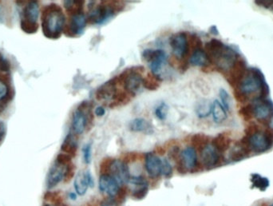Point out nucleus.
Wrapping results in <instances>:
<instances>
[{
    "mask_svg": "<svg viewBox=\"0 0 273 206\" xmlns=\"http://www.w3.org/2000/svg\"><path fill=\"white\" fill-rule=\"evenodd\" d=\"M7 135V128L5 124L2 121H0V145L3 143Z\"/></svg>",
    "mask_w": 273,
    "mask_h": 206,
    "instance_id": "nucleus-46",
    "label": "nucleus"
},
{
    "mask_svg": "<svg viewBox=\"0 0 273 206\" xmlns=\"http://www.w3.org/2000/svg\"><path fill=\"white\" fill-rule=\"evenodd\" d=\"M117 78H114L112 80H110L107 83L102 85L99 87L96 91V98L97 100H114L116 94H117Z\"/></svg>",
    "mask_w": 273,
    "mask_h": 206,
    "instance_id": "nucleus-17",
    "label": "nucleus"
},
{
    "mask_svg": "<svg viewBox=\"0 0 273 206\" xmlns=\"http://www.w3.org/2000/svg\"><path fill=\"white\" fill-rule=\"evenodd\" d=\"M251 182L253 186L257 188L260 191H265L269 186V180L267 177H264L258 173H253L251 176Z\"/></svg>",
    "mask_w": 273,
    "mask_h": 206,
    "instance_id": "nucleus-31",
    "label": "nucleus"
},
{
    "mask_svg": "<svg viewBox=\"0 0 273 206\" xmlns=\"http://www.w3.org/2000/svg\"><path fill=\"white\" fill-rule=\"evenodd\" d=\"M212 145L216 150H218L221 153L229 149V145H230V139L226 135L221 134V135H217L213 138Z\"/></svg>",
    "mask_w": 273,
    "mask_h": 206,
    "instance_id": "nucleus-29",
    "label": "nucleus"
},
{
    "mask_svg": "<svg viewBox=\"0 0 273 206\" xmlns=\"http://www.w3.org/2000/svg\"><path fill=\"white\" fill-rule=\"evenodd\" d=\"M66 166L60 164L55 161L52 166L49 167L46 175V186L47 189L52 190L56 187L64 179Z\"/></svg>",
    "mask_w": 273,
    "mask_h": 206,
    "instance_id": "nucleus-13",
    "label": "nucleus"
},
{
    "mask_svg": "<svg viewBox=\"0 0 273 206\" xmlns=\"http://www.w3.org/2000/svg\"><path fill=\"white\" fill-rule=\"evenodd\" d=\"M161 175L166 178H170L172 175V167L166 159H162V168H161Z\"/></svg>",
    "mask_w": 273,
    "mask_h": 206,
    "instance_id": "nucleus-40",
    "label": "nucleus"
},
{
    "mask_svg": "<svg viewBox=\"0 0 273 206\" xmlns=\"http://www.w3.org/2000/svg\"><path fill=\"white\" fill-rule=\"evenodd\" d=\"M75 172H76V166L71 162V163L66 166L64 179H63L65 183H69V182L72 180L73 176H75Z\"/></svg>",
    "mask_w": 273,
    "mask_h": 206,
    "instance_id": "nucleus-42",
    "label": "nucleus"
},
{
    "mask_svg": "<svg viewBox=\"0 0 273 206\" xmlns=\"http://www.w3.org/2000/svg\"><path fill=\"white\" fill-rule=\"evenodd\" d=\"M172 53L178 59H183L189 55V40L184 32L175 34L169 41Z\"/></svg>",
    "mask_w": 273,
    "mask_h": 206,
    "instance_id": "nucleus-12",
    "label": "nucleus"
},
{
    "mask_svg": "<svg viewBox=\"0 0 273 206\" xmlns=\"http://www.w3.org/2000/svg\"><path fill=\"white\" fill-rule=\"evenodd\" d=\"M87 19L84 13L70 16V20L66 24L63 34L68 37H79L84 33Z\"/></svg>",
    "mask_w": 273,
    "mask_h": 206,
    "instance_id": "nucleus-11",
    "label": "nucleus"
},
{
    "mask_svg": "<svg viewBox=\"0 0 273 206\" xmlns=\"http://www.w3.org/2000/svg\"><path fill=\"white\" fill-rule=\"evenodd\" d=\"M91 112V106L88 101H83L78 107L72 117L71 129L75 135L83 134L88 122L93 119Z\"/></svg>",
    "mask_w": 273,
    "mask_h": 206,
    "instance_id": "nucleus-8",
    "label": "nucleus"
},
{
    "mask_svg": "<svg viewBox=\"0 0 273 206\" xmlns=\"http://www.w3.org/2000/svg\"><path fill=\"white\" fill-rule=\"evenodd\" d=\"M111 175L119 184H126L130 182L131 175L129 170L128 165L121 160H114L110 168Z\"/></svg>",
    "mask_w": 273,
    "mask_h": 206,
    "instance_id": "nucleus-14",
    "label": "nucleus"
},
{
    "mask_svg": "<svg viewBox=\"0 0 273 206\" xmlns=\"http://www.w3.org/2000/svg\"><path fill=\"white\" fill-rule=\"evenodd\" d=\"M20 11V28L22 32L33 35L39 31L38 19L39 16V5L38 1H26L22 4Z\"/></svg>",
    "mask_w": 273,
    "mask_h": 206,
    "instance_id": "nucleus-5",
    "label": "nucleus"
},
{
    "mask_svg": "<svg viewBox=\"0 0 273 206\" xmlns=\"http://www.w3.org/2000/svg\"><path fill=\"white\" fill-rule=\"evenodd\" d=\"M44 198L46 201H49L55 206H60L63 204V198L57 192H46Z\"/></svg>",
    "mask_w": 273,
    "mask_h": 206,
    "instance_id": "nucleus-34",
    "label": "nucleus"
},
{
    "mask_svg": "<svg viewBox=\"0 0 273 206\" xmlns=\"http://www.w3.org/2000/svg\"><path fill=\"white\" fill-rule=\"evenodd\" d=\"M161 78L156 77L154 74H148L146 78L142 80V86L148 90H157L159 88L158 81H161Z\"/></svg>",
    "mask_w": 273,
    "mask_h": 206,
    "instance_id": "nucleus-32",
    "label": "nucleus"
},
{
    "mask_svg": "<svg viewBox=\"0 0 273 206\" xmlns=\"http://www.w3.org/2000/svg\"><path fill=\"white\" fill-rule=\"evenodd\" d=\"M246 71H247V68H246L245 62L239 58L238 60L230 69V74L228 79V81L232 85V87H238V85L241 82L242 79L244 78Z\"/></svg>",
    "mask_w": 273,
    "mask_h": 206,
    "instance_id": "nucleus-18",
    "label": "nucleus"
},
{
    "mask_svg": "<svg viewBox=\"0 0 273 206\" xmlns=\"http://www.w3.org/2000/svg\"><path fill=\"white\" fill-rule=\"evenodd\" d=\"M162 160L158 155L148 153L145 155V169L152 178H157L161 175Z\"/></svg>",
    "mask_w": 273,
    "mask_h": 206,
    "instance_id": "nucleus-19",
    "label": "nucleus"
},
{
    "mask_svg": "<svg viewBox=\"0 0 273 206\" xmlns=\"http://www.w3.org/2000/svg\"><path fill=\"white\" fill-rule=\"evenodd\" d=\"M75 189L78 195L83 196L86 194L90 187L88 181V171H81L78 173L75 179Z\"/></svg>",
    "mask_w": 273,
    "mask_h": 206,
    "instance_id": "nucleus-22",
    "label": "nucleus"
},
{
    "mask_svg": "<svg viewBox=\"0 0 273 206\" xmlns=\"http://www.w3.org/2000/svg\"><path fill=\"white\" fill-rule=\"evenodd\" d=\"M250 151L255 153H264L271 149L273 145V129L268 128L264 132H258L245 136L240 141Z\"/></svg>",
    "mask_w": 273,
    "mask_h": 206,
    "instance_id": "nucleus-6",
    "label": "nucleus"
},
{
    "mask_svg": "<svg viewBox=\"0 0 273 206\" xmlns=\"http://www.w3.org/2000/svg\"><path fill=\"white\" fill-rule=\"evenodd\" d=\"M156 152L159 155H164L165 153V149H163V148L161 147V146H158V147L156 148Z\"/></svg>",
    "mask_w": 273,
    "mask_h": 206,
    "instance_id": "nucleus-50",
    "label": "nucleus"
},
{
    "mask_svg": "<svg viewBox=\"0 0 273 206\" xmlns=\"http://www.w3.org/2000/svg\"><path fill=\"white\" fill-rule=\"evenodd\" d=\"M137 159V154L134 153H128V154L126 155L125 159L123 160V162H126V163H128V162H133L136 160Z\"/></svg>",
    "mask_w": 273,
    "mask_h": 206,
    "instance_id": "nucleus-47",
    "label": "nucleus"
},
{
    "mask_svg": "<svg viewBox=\"0 0 273 206\" xmlns=\"http://www.w3.org/2000/svg\"><path fill=\"white\" fill-rule=\"evenodd\" d=\"M212 114H213V120L216 123H221L227 118L226 109L217 100H215L214 102L213 103Z\"/></svg>",
    "mask_w": 273,
    "mask_h": 206,
    "instance_id": "nucleus-27",
    "label": "nucleus"
},
{
    "mask_svg": "<svg viewBox=\"0 0 273 206\" xmlns=\"http://www.w3.org/2000/svg\"><path fill=\"white\" fill-rule=\"evenodd\" d=\"M69 197H70V198L71 199V200H76V193H70V194H69Z\"/></svg>",
    "mask_w": 273,
    "mask_h": 206,
    "instance_id": "nucleus-52",
    "label": "nucleus"
},
{
    "mask_svg": "<svg viewBox=\"0 0 273 206\" xmlns=\"http://www.w3.org/2000/svg\"><path fill=\"white\" fill-rule=\"evenodd\" d=\"M94 112H95V114L97 117L104 116L105 114H106V111H105V109L103 107H97L95 109Z\"/></svg>",
    "mask_w": 273,
    "mask_h": 206,
    "instance_id": "nucleus-48",
    "label": "nucleus"
},
{
    "mask_svg": "<svg viewBox=\"0 0 273 206\" xmlns=\"http://www.w3.org/2000/svg\"><path fill=\"white\" fill-rule=\"evenodd\" d=\"M212 109H213V103H211L209 100H202L196 106V113L199 118H205L212 113Z\"/></svg>",
    "mask_w": 273,
    "mask_h": 206,
    "instance_id": "nucleus-30",
    "label": "nucleus"
},
{
    "mask_svg": "<svg viewBox=\"0 0 273 206\" xmlns=\"http://www.w3.org/2000/svg\"><path fill=\"white\" fill-rule=\"evenodd\" d=\"M169 112V107L165 103H161L155 110V115L160 120H165Z\"/></svg>",
    "mask_w": 273,
    "mask_h": 206,
    "instance_id": "nucleus-39",
    "label": "nucleus"
},
{
    "mask_svg": "<svg viewBox=\"0 0 273 206\" xmlns=\"http://www.w3.org/2000/svg\"><path fill=\"white\" fill-rule=\"evenodd\" d=\"M114 159L111 158H106L103 159L100 165V173L101 175L110 174V168L112 166Z\"/></svg>",
    "mask_w": 273,
    "mask_h": 206,
    "instance_id": "nucleus-38",
    "label": "nucleus"
},
{
    "mask_svg": "<svg viewBox=\"0 0 273 206\" xmlns=\"http://www.w3.org/2000/svg\"><path fill=\"white\" fill-rule=\"evenodd\" d=\"M211 32L212 33L214 34V35H217L218 34V32H217V30H216V27H212L210 29Z\"/></svg>",
    "mask_w": 273,
    "mask_h": 206,
    "instance_id": "nucleus-51",
    "label": "nucleus"
},
{
    "mask_svg": "<svg viewBox=\"0 0 273 206\" xmlns=\"http://www.w3.org/2000/svg\"><path fill=\"white\" fill-rule=\"evenodd\" d=\"M130 130L133 132L144 133L145 135H151L154 133V127L151 122L145 118H135L130 122Z\"/></svg>",
    "mask_w": 273,
    "mask_h": 206,
    "instance_id": "nucleus-21",
    "label": "nucleus"
},
{
    "mask_svg": "<svg viewBox=\"0 0 273 206\" xmlns=\"http://www.w3.org/2000/svg\"><path fill=\"white\" fill-rule=\"evenodd\" d=\"M144 70L143 66H133L124 70L118 78L124 84L125 90L133 96L137 94L142 85L143 78L141 74Z\"/></svg>",
    "mask_w": 273,
    "mask_h": 206,
    "instance_id": "nucleus-7",
    "label": "nucleus"
},
{
    "mask_svg": "<svg viewBox=\"0 0 273 206\" xmlns=\"http://www.w3.org/2000/svg\"><path fill=\"white\" fill-rule=\"evenodd\" d=\"M83 158L86 164H90L91 161V144L88 143L84 145L83 149Z\"/></svg>",
    "mask_w": 273,
    "mask_h": 206,
    "instance_id": "nucleus-45",
    "label": "nucleus"
},
{
    "mask_svg": "<svg viewBox=\"0 0 273 206\" xmlns=\"http://www.w3.org/2000/svg\"><path fill=\"white\" fill-rule=\"evenodd\" d=\"M208 142H209L208 137H206V135H201V134L195 135L194 136L192 137V139H191L193 147L195 149H198L200 151L206 147V145H209Z\"/></svg>",
    "mask_w": 273,
    "mask_h": 206,
    "instance_id": "nucleus-33",
    "label": "nucleus"
},
{
    "mask_svg": "<svg viewBox=\"0 0 273 206\" xmlns=\"http://www.w3.org/2000/svg\"><path fill=\"white\" fill-rule=\"evenodd\" d=\"M250 152L251 151L249 148L240 142L235 145L234 147L232 149L231 152L229 153V159L232 162H239L247 158L250 155Z\"/></svg>",
    "mask_w": 273,
    "mask_h": 206,
    "instance_id": "nucleus-24",
    "label": "nucleus"
},
{
    "mask_svg": "<svg viewBox=\"0 0 273 206\" xmlns=\"http://www.w3.org/2000/svg\"><path fill=\"white\" fill-rule=\"evenodd\" d=\"M182 160L188 171L194 172L197 168V156L196 149L193 147L185 148L182 152Z\"/></svg>",
    "mask_w": 273,
    "mask_h": 206,
    "instance_id": "nucleus-20",
    "label": "nucleus"
},
{
    "mask_svg": "<svg viewBox=\"0 0 273 206\" xmlns=\"http://www.w3.org/2000/svg\"><path fill=\"white\" fill-rule=\"evenodd\" d=\"M220 98L223 104L222 106L224 107V108L227 111H231L232 107H233V100L225 89H220Z\"/></svg>",
    "mask_w": 273,
    "mask_h": 206,
    "instance_id": "nucleus-35",
    "label": "nucleus"
},
{
    "mask_svg": "<svg viewBox=\"0 0 273 206\" xmlns=\"http://www.w3.org/2000/svg\"><path fill=\"white\" fill-rule=\"evenodd\" d=\"M270 206H273V204H271V205H270Z\"/></svg>",
    "mask_w": 273,
    "mask_h": 206,
    "instance_id": "nucleus-53",
    "label": "nucleus"
},
{
    "mask_svg": "<svg viewBox=\"0 0 273 206\" xmlns=\"http://www.w3.org/2000/svg\"><path fill=\"white\" fill-rule=\"evenodd\" d=\"M99 190L109 197H114L119 190V183L110 174L101 175L99 177Z\"/></svg>",
    "mask_w": 273,
    "mask_h": 206,
    "instance_id": "nucleus-16",
    "label": "nucleus"
},
{
    "mask_svg": "<svg viewBox=\"0 0 273 206\" xmlns=\"http://www.w3.org/2000/svg\"><path fill=\"white\" fill-rule=\"evenodd\" d=\"M202 163L206 169L216 167L220 162V153L216 150L213 145H207L201 151Z\"/></svg>",
    "mask_w": 273,
    "mask_h": 206,
    "instance_id": "nucleus-15",
    "label": "nucleus"
},
{
    "mask_svg": "<svg viewBox=\"0 0 273 206\" xmlns=\"http://www.w3.org/2000/svg\"><path fill=\"white\" fill-rule=\"evenodd\" d=\"M61 150L73 158L77 153L78 143L73 133H69L61 145Z\"/></svg>",
    "mask_w": 273,
    "mask_h": 206,
    "instance_id": "nucleus-23",
    "label": "nucleus"
},
{
    "mask_svg": "<svg viewBox=\"0 0 273 206\" xmlns=\"http://www.w3.org/2000/svg\"><path fill=\"white\" fill-rule=\"evenodd\" d=\"M253 114L260 123L268 124L273 118V102L271 100L254 99L252 103Z\"/></svg>",
    "mask_w": 273,
    "mask_h": 206,
    "instance_id": "nucleus-9",
    "label": "nucleus"
},
{
    "mask_svg": "<svg viewBox=\"0 0 273 206\" xmlns=\"http://www.w3.org/2000/svg\"><path fill=\"white\" fill-rule=\"evenodd\" d=\"M189 63L195 66H209L210 61L208 58L207 54L202 48L193 52L189 59Z\"/></svg>",
    "mask_w": 273,
    "mask_h": 206,
    "instance_id": "nucleus-25",
    "label": "nucleus"
},
{
    "mask_svg": "<svg viewBox=\"0 0 273 206\" xmlns=\"http://www.w3.org/2000/svg\"><path fill=\"white\" fill-rule=\"evenodd\" d=\"M15 92L11 86V76L8 73L0 74V114L5 111L10 101L13 100Z\"/></svg>",
    "mask_w": 273,
    "mask_h": 206,
    "instance_id": "nucleus-10",
    "label": "nucleus"
},
{
    "mask_svg": "<svg viewBox=\"0 0 273 206\" xmlns=\"http://www.w3.org/2000/svg\"><path fill=\"white\" fill-rule=\"evenodd\" d=\"M267 87H268V85L266 83L262 72L259 69L251 67L247 69L244 78L242 79L236 90L249 98L250 94L258 91L260 93Z\"/></svg>",
    "mask_w": 273,
    "mask_h": 206,
    "instance_id": "nucleus-3",
    "label": "nucleus"
},
{
    "mask_svg": "<svg viewBox=\"0 0 273 206\" xmlns=\"http://www.w3.org/2000/svg\"><path fill=\"white\" fill-rule=\"evenodd\" d=\"M240 115L245 120H250L254 116L253 114V104H249L245 107H242L240 111Z\"/></svg>",
    "mask_w": 273,
    "mask_h": 206,
    "instance_id": "nucleus-41",
    "label": "nucleus"
},
{
    "mask_svg": "<svg viewBox=\"0 0 273 206\" xmlns=\"http://www.w3.org/2000/svg\"><path fill=\"white\" fill-rule=\"evenodd\" d=\"M11 70V64L8 59L3 56L2 54L0 53V72H4L5 73H9Z\"/></svg>",
    "mask_w": 273,
    "mask_h": 206,
    "instance_id": "nucleus-43",
    "label": "nucleus"
},
{
    "mask_svg": "<svg viewBox=\"0 0 273 206\" xmlns=\"http://www.w3.org/2000/svg\"><path fill=\"white\" fill-rule=\"evenodd\" d=\"M206 54L210 63H214L223 71L230 70L238 60V54L218 39H211L206 44Z\"/></svg>",
    "mask_w": 273,
    "mask_h": 206,
    "instance_id": "nucleus-2",
    "label": "nucleus"
},
{
    "mask_svg": "<svg viewBox=\"0 0 273 206\" xmlns=\"http://www.w3.org/2000/svg\"><path fill=\"white\" fill-rule=\"evenodd\" d=\"M41 22L42 34L45 37L56 40L63 33L66 16L60 6L52 3L42 8Z\"/></svg>",
    "mask_w": 273,
    "mask_h": 206,
    "instance_id": "nucleus-1",
    "label": "nucleus"
},
{
    "mask_svg": "<svg viewBox=\"0 0 273 206\" xmlns=\"http://www.w3.org/2000/svg\"><path fill=\"white\" fill-rule=\"evenodd\" d=\"M64 8L66 13L70 16L83 13L84 1H76V0H67L64 1Z\"/></svg>",
    "mask_w": 273,
    "mask_h": 206,
    "instance_id": "nucleus-26",
    "label": "nucleus"
},
{
    "mask_svg": "<svg viewBox=\"0 0 273 206\" xmlns=\"http://www.w3.org/2000/svg\"><path fill=\"white\" fill-rule=\"evenodd\" d=\"M257 3H260V5L264 6V8H270L273 4V1H267V0H262V1H256Z\"/></svg>",
    "mask_w": 273,
    "mask_h": 206,
    "instance_id": "nucleus-49",
    "label": "nucleus"
},
{
    "mask_svg": "<svg viewBox=\"0 0 273 206\" xmlns=\"http://www.w3.org/2000/svg\"><path fill=\"white\" fill-rule=\"evenodd\" d=\"M127 192H128V190H127V188L126 186L120 187L119 190L116 193L115 196L111 197L113 204H117H117H122L124 201H125L126 197H127Z\"/></svg>",
    "mask_w": 273,
    "mask_h": 206,
    "instance_id": "nucleus-36",
    "label": "nucleus"
},
{
    "mask_svg": "<svg viewBox=\"0 0 273 206\" xmlns=\"http://www.w3.org/2000/svg\"><path fill=\"white\" fill-rule=\"evenodd\" d=\"M104 206H109V205H104Z\"/></svg>",
    "mask_w": 273,
    "mask_h": 206,
    "instance_id": "nucleus-54",
    "label": "nucleus"
},
{
    "mask_svg": "<svg viewBox=\"0 0 273 206\" xmlns=\"http://www.w3.org/2000/svg\"><path fill=\"white\" fill-rule=\"evenodd\" d=\"M142 59L147 63H152L153 62L156 61L158 59L166 58V54L163 50L158 49V50H151L147 49L142 52Z\"/></svg>",
    "mask_w": 273,
    "mask_h": 206,
    "instance_id": "nucleus-28",
    "label": "nucleus"
},
{
    "mask_svg": "<svg viewBox=\"0 0 273 206\" xmlns=\"http://www.w3.org/2000/svg\"><path fill=\"white\" fill-rule=\"evenodd\" d=\"M124 5L119 1H106L92 8L87 17V22L90 24L102 25L108 22L116 14L122 11Z\"/></svg>",
    "mask_w": 273,
    "mask_h": 206,
    "instance_id": "nucleus-4",
    "label": "nucleus"
},
{
    "mask_svg": "<svg viewBox=\"0 0 273 206\" xmlns=\"http://www.w3.org/2000/svg\"><path fill=\"white\" fill-rule=\"evenodd\" d=\"M71 160L72 157H70V155L66 154V153H59L56 159H55L56 162H59L60 164L64 165V166H67V165L71 163Z\"/></svg>",
    "mask_w": 273,
    "mask_h": 206,
    "instance_id": "nucleus-44",
    "label": "nucleus"
},
{
    "mask_svg": "<svg viewBox=\"0 0 273 206\" xmlns=\"http://www.w3.org/2000/svg\"><path fill=\"white\" fill-rule=\"evenodd\" d=\"M148 192V186L147 185H143V186H138V189L134 190L132 193V197L136 200H142L146 197Z\"/></svg>",
    "mask_w": 273,
    "mask_h": 206,
    "instance_id": "nucleus-37",
    "label": "nucleus"
}]
</instances>
